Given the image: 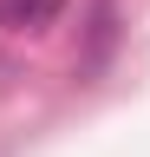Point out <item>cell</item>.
I'll use <instances>...</instances> for the list:
<instances>
[{
    "instance_id": "1",
    "label": "cell",
    "mask_w": 150,
    "mask_h": 157,
    "mask_svg": "<svg viewBox=\"0 0 150 157\" xmlns=\"http://www.w3.org/2000/svg\"><path fill=\"white\" fill-rule=\"evenodd\" d=\"M65 13V0H0V26L7 33H39Z\"/></svg>"
},
{
    "instance_id": "2",
    "label": "cell",
    "mask_w": 150,
    "mask_h": 157,
    "mask_svg": "<svg viewBox=\"0 0 150 157\" xmlns=\"http://www.w3.org/2000/svg\"><path fill=\"white\" fill-rule=\"evenodd\" d=\"M111 39H118V13H111V0H98V7H91V52H85V66H79L85 78H91V72L104 66V52H111Z\"/></svg>"
}]
</instances>
